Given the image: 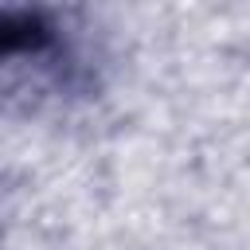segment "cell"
Wrapping results in <instances>:
<instances>
[{
  "mask_svg": "<svg viewBox=\"0 0 250 250\" xmlns=\"http://www.w3.org/2000/svg\"><path fill=\"white\" fill-rule=\"evenodd\" d=\"M59 43V27L43 8L0 4V59L47 55Z\"/></svg>",
  "mask_w": 250,
  "mask_h": 250,
  "instance_id": "obj_1",
  "label": "cell"
}]
</instances>
